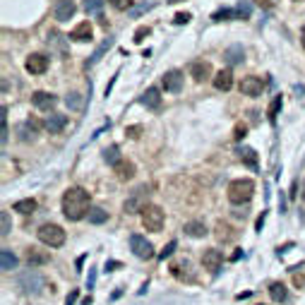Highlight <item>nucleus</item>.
<instances>
[{"instance_id": "41", "label": "nucleus", "mask_w": 305, "mask_h": 305, "mask_svg": "<svg viewBox=\"0 0 305 305\" xmlns=\"http://www.w3.org/2000/svg\"><path fill=\"white\" fill-rule=\"evenodd\" d=\"M94 284H96V267H92L89 276H86V289H94Z\"/></svg>"}, {"instance_id": "48", "label": "nucleus", "mask_w": 305, "mask_h": 305, "mask_svg": "<svg viewBox=\"0 0 305 305\" xmlns=\"http://www.w3.org/2000/svg\"><path fill=\"white\" fill-rule=\"evenodd\" d=\"M300 43H303V48H305V27H303V32H300Z\"/></svg>"}, {"instance_id": "27", "label": "nucleus", "mask_w": 305, "mask_h": 305, "mask_svg": "<svg viewBox=\"0 0 305 305\" xmlns=\"http://www.w3.org/2000/svg\"><path fill=\"white\" fill-rule=\"evenodd\" d=\"M86 216H89V224H103V221L108 219V214H106L101 207H92Z\"/></svg>"}, {"instance_id": "43", "label": "nucleus", "mask_w": 305, "mask_h": 305, "mask_svg": "<svg viewBox=\"0 0 305 305\" xmlns=\"http://www.w3.org/2000/svg\"><path fill=\"white\" fill-rule=\"evenodd\" d=\"M173 22H176V24H188L190 22V15H188V12H178Z\"/></svg>"}, {"instance_id": "32", "label": "nucleus", "mask_w": 305, "mask_h": 305, "mask_svg": "<svg viewBox=\"0 0 305 305\" xmlns=\"http://www.w3.org/2000/svg\"><path fill=\"white\" fill-rule=\"evenodd\" d=\"M108 46H111V39H106V41H103V43H101V46L96 48V53L92 55V58H89V63H86V65H94L96 60H99V58H101V55L106 53V51H108Z\"/></svg>"}, {"instance_id": "42", "label": "nucleus", "mask_w": 305, "mask_h": 305, "mask_svg": "<svg viewBox=\"0 0 305 305\" xmlns=\"http://www.w3.org/2000/svg\"><path fill=\"white\" fill-rule=\"evenodd\" d=\"M245 133H248V127H245V125H241V123H238V125H235V135H233V137H235V140H238V142H241L243 137H245Z\"/></svg>"}, {"instance_id": "18", "label": "nucleus", "mask_w": 305, "mask_h": 305, "mask_svg": "<svg viewBox=\"0 0 305 305\" xmlns=\"http://www.w3.org/2000/svg\"><path fill=\"white\" fill-rule=\"evenodd\" d=\"M214 86L219 89V92H228L231 86H233V72L231 70H221L214 75Z\"/></svg>"}, {"instance_id": "4", "label": "nucleus", "mask_w": 305, "mask_h": 305, "mask_svg": "<svg viewBox=\"0 0 305 305\" xmlns=\"http://www.w3.org/2000/svg\"><path fill=\"white\" fill-rule=\"evenodd\" d=\"M17 286H19L24 293L36 296V293L43 289V276H41L36 269H27V272H22L19 276H17Z\"/></svg>"}, {"instance_id": "14", "label": "nucleus", "mask_w": 305, "mask_h": 305, "mask_svg": "<svg viewBox=\"0 0 305 305\" xmlns=\"http://www.w3.org/2000/svg\"><path fill=\"white\" fill-rule=\"evenodd\" d=\"M32 101H34V106H36V108L51 111L55 106V101H58V99H55L53 94H48V92H36V94L32 96Z\"/></svg>"}, {"instance_id": "11", "label": "nucleus", "mask_w": 305, "mask_h": 305, "mask_svg": "<svg viewBox=\"0 0 305 305\" xmlns=\"http://www.w3.org/2000/svg\"><path fill=\"white\" fill-rule=\"evenodd\" d=\"M161 82H164L166 92H180V89H183V72L180 70H168L164 77H161Z\"/></svg>"}, {"instance_id": "12", "label": "nucleus", "mask_w": 305, "mask_h": 305, "mask_svg": "<svg viewBox=\"0 0 305 305\" xmlns=\"http://www.w3.org/2000/svg\"><path fill=\"white\" fill-rule=\"evenodd\" d=\"M75 10H77V5L72 0H58V5H55V19L58 22H68V19H72Z\"/></svg>"}, {"instance_id": "19", "label": "nucleus", "mask_w": 305, "mask_h": 305, "mask_svg": "<svg viewBox=\"0 0 305 305\" xmlns=\"http://www.w3.org/2000/svg\"><path fill=\"white\" fill-rule=\"evenodd\" d=\"M113 171H116V176L120 180H130L135 176V164L133 161H125V159H120L116 166H113Z\"/></svg>"}, {"instance_id": "28", "label": "nucleus", "mask_w": 305, "mask_h": 305, "mask_svg": "<svg viewBox=\"0 0 305 305\" xmlns=\"http://www.w3.org/2000/svg\"><path fill=\"white\" fill-rule=\"evenodd\" d=\"M86 15H101V8H103V0H84L82 3Z\"/></svg>"}, {"instance_id": "26", "label": "nucleus", "mask_w": 305, "mask_h": 305, "mask_svg": "<svg viewBox=\"0 0 305 305\" xmlns=\"http://www.w3.org/2000/svg\"><path fill=\"white\" fill-rule=\"evenodd\" d=\"M238 154H241V159H243V161H245L248 166H250V168H257V154H255V149L241 147V149H238Z\"/></svg>"}, {"instance_id": "3", "label": "nucleus", "mask_w": 305, "mask_h": 305, "mask_svg": "<svg viewBox=\"0 0 305 305\" xmlns=\"http://www.w3.org/2000/svg\"><path fill=\"white\" fill-rule=\"evenodd\" d=\"M140 214H142V226L147 228V231L159 233V231L164 228V211H161V207H157V204H147Z\"/></svg>"}, {"instance_id": "2", "label": "nucleus", "mask_w": 305, "mask_h": 305, "mask_svg": "<svg viewBox=\"0 0 305 305\" xmlns=\"http://www.w3.org/2000/svg\"><path fill=\"white\" fill-rule=\"evenodd\" d=\"M255 195V183L250 178H241V180H233L228 185V200L233 204H248Z\"/></svg>"}, {"instance_id": "16", "label": "nucleus", "mask_w": 305, "mask_h": 305, "mask_svg": "<svg viewBox=\"0 0 305 305\" xmlns=\"http://www.w3.org/2000/svg\"><path fill=\"white\" fill-rule=\"evenodd\" d=\"M142 103H144L147 108H151V111L161 108V94H159V89H157V86H149L147 92L142 94Z\"/></svg>"}, {"instance_id": "33", "label": "nucleus", "mask_w": 305, "mask_h": 305, "mask_svg": "<svg viewBox=\"0 0 305 305\" xmlns=\"http://www.w3.org/2000/svg\"><path fill=\"white\" fill-rule=\"evenodd\" d=\"M252 12L250 3H238V8H235V17H241V19H248Z\"/></svg>"}, {"instance_id": "30", "label": "nucleus", "mask_w": 305, "mask_h": 305, "mask_svg": "<svg viewBox=\"0 0 305 305\" xmlns=\"http://www.w3.org/2000/svg\"><path fill=\"white\" fill-rule=\"evenodd\" d=\"M103 159H106L111 166H116L118 161H120V149H118L116 144H113V147H108L106 151H103Z\"/></svg>"}, {"instance_id": "50", "label": "nucleus", "mask_w": 305, "mask_h": 305, "mask_svg": "<svg viewBox=\"0 0 305 305\" xmlns=\"http://www.w3.org/2000/svg\"><path fill=\"white\" fill-rule=\"evenodd\" d=\"M303 200H305V180H303Z\"/></svg>"}, {"instance_id": "39", "label": "nucleus", "mask_w": 305, "mask_h": 305, "mask_svg": "<svg viewBox=\"0 0 305 305\" xmlns=\"http://www.w3.org/2000/svg\"><path fill=\"white\" fill-rule=\"evenodd\" d=\"M125 135L127 137H133V140H137L142 135V127L140 125H130V127H125Z\"/></svg>"}, {"instance_id": "5", "label": "nucleus", "mask_w": 305, "mask_h": 305, "mask_svg": "<svg viewBox=\"0 0 305 305\" xmlns=\"http://www.w3.org/2000/svg\"><path fill=\"white\" fill-rule=\"evenodd\" d=\"M39 241L48 248H60L65 243V231L58 224H43L39 228Z\"/></svg>"}, {"instance_id": "51", "label": "nucleus", "mask_w": 305, "mask_h": 305, "mask_svg": "<svg viewBox=\"0 0 305 305\" xmlns=\"http://www.w3.org/2000/svg\"><path fill=\"white\" fill-rule=\"evenodd\" d=\"M168 3H180V0H168Z\"/></svg>"}, {"instance_id": "37", "label": "nucleus", "mask_w": 305, "mask_h": 305, "mask_svg": "<svg viewBox=\"0 0 305 305\" xmlns=\"http://www.w3.org/2000/svg\"><path fill=\"white\" fill-rule=\"evenodd\" d=\"M108 3L116 10H130V8H133V0H108Z\"/></svg>"}, {"instance_id": "1", "label": "nucleus", "mask_w": 305, "mask_h": 305, "mask_svg": "<svg viewBox=\"0 0 305 305\" xmlns=\"http://www.w3.org/2000/svg\"><path fill=\"white\" fill-rule=\"evenodd\" d=\"M89 202H92V197H89V192L84 188H70L63 195V214L70 221L84 219L89 214V209H92Z\"/></svg>"}, {"instance_id": "52", "label": "nucleus", "mask_w": 305, "mask_h": 305, "mask_svg": "<svg viewBox=\"0 0 305 305\" xmlns=\"http://www.w3.org/2000/svg\"><path fill=\"white\" fill-rule=\"evenodd\" d=\"M296 3H300V0H296Z\"/></svg>"}, {"instance_id": "34", "label": "nucleus", "mask_w": 305, "mask_h": 305, "mask_svg": "<svg viewBox=\"0 0 305 305\" xmlns=\"http://www.w3.org/2000/svg\"><path fill=\"white\" fill-rule=\"evenodd\" d=\"M231 17H235V10H219V12L211 15V19L214 22H224V19H231Z\"/></svg>"}, {"instance_id": "46", "label": "nucleus", "mask_w": 305, "mask_h": 305, "mask_svg": "<svg viewBox=\"0 0 305 305\" xmlns=\"http://www.w3.org/2000/svg\"><path fill=\"white\" fill-rule=\"evenodd\" d=\"M116 267H120V265H118V262H106V272H113Z\"/></svg>"}, {"instance_id": "20", "label": "nucleus", "mask_w": 305, "mask_h": 305, "mask_svg": "<svg viewBox=\"0 0 305 305\" xmlns=\"http://www.w3.org/2000/svg\"><path fill=\"white\" fill-rule=\"evenodd\" d=\"M224 58H226L228 65H238V63H243V58H245V51H243V46H231V48H226Z\"/></svg>"}, {"instance_id": "15", "label": "nucleus", "mask_w": 305, "mask_h": 305, "mask_svg": "<svg viewBox=\"0 0 305 305\" xmlns=\"http://www.w3.org/2000/svg\"><path fill=\"white\" fill-rule=\"evenodd\" d=\"M65 125H68V116H63V113H53L46 118V130L51 135H58Z\"/></svg>"}, {"instance_id": "7", "label": "nucleus", "mask_w": 305, "mask_h": 305, "mask_svg": "<svg viewBox=\"0 0 305 305\" xmlns=\"http://www.w3.org/2000/svg\"><path fill=\"white\" fill-rule=\"evenodd\" d=\"M130 248H133V252L137 255L140 259H149L154 257V248H151V243L144 238V235H130Z\"/></svg>"}, {"instance_id": "25", "label": "nucleus", "mask_w": 305, "mask_h": 305, "mask_svg": "<svg viewBox=\"0 0 305 305\" xmlns=\"http://www.w3.org/2000/svg\"><path fill=\"white\" fill-rule=\"evenodd\" d=\"M0 267H3V272H12L17 267V257L10 250H3L0 252Z\"/></svg>"}, {"instance_id": "24", "label": "nucleus", "mask_w": 305, "mask_h": 305, "mask_svg": "<svg viewBox=\"0 0 305 305\" xmlns=\"http://www.w3.org/2000/svg\"><path fill=\"white\" fill-rule=\"evenodd\" d=\"M27 262H29V267L46 265V262H48V255H46V252H41V250H36V248H32V250L27 252Z\"/></svg>"}, {"instance_id": "13", "label": "nucleus", "mask_w": 305, "mask_h": 305, "mask_svg": "<svg viewBox=\"0 0 305 305\" xmlns=\"http://www.w3.org/2000/svg\"><path fill=\"white\" fill-rule=\"evenodd\" d=\"M190 75L195 77V82H204V79L211 77V65L207 60H195L190 68Z\"/></svg>"}, {"instance_id": "49", "label": "nucleus", "mask_w": 305, "mask_h": 305, "mask_svg": "<svg viewBox=\"0 0 305 305\" xmlns=\"http://www.w3.org/2000/svg\"><path fill=\"white\" fill-rule=\"evenodd\" d=\"M259 5H265V8H269V0H257Z\"/></svg>"}, {"instance_id": "40", "label": "nucleus", "mask_w": 305, "mask_h": 305, "mask_svg": "<svg viewBox=\"0 0 305 305\" xmlns=\"http://www.w3.org/2000/svg\"><path fill=\"white\" fill-rule=\"evenodd\" d=\"M173 250H176V241H171V243H168V245H166L164 250L159 252V257H161V259H166V257H168V255H171Z\"/></svg>"}, {"instance_id": "29", "label": "nucleus", "mask_w": 305, "mask_h": 305, "mask_svg": "<svg viewBox=\"0 0 305 305\" xmlns=\"http://www.w3.org/2000/svg\"><path fill=\"white\" fill-rule=\"evenodd\" d=\"M34 209H36L34 200H19V202H15V211H19V214H32Z\"/></svg>"}, {"instance_id": "17", "label": "nucleus", "mask_w": 305, "mask_h": 305, "mask_svg": "<svg viewBox=\"0 0 305 305\" xmlns=\"http://www.w3.org/2000/svg\"><path fill=\"white\" fill-rule=\"evenodd\" d=\"M72 41H79V43H84V41H92V24L89 22H79L70 34Z\"/></svg>"}, {"instance_id": "44", "label": "nucleus", "mask_w": 305, "mask_h": 305, "mask_svg": "<svg viewBox=\"0 0 305 305\" xmlns=\"http://www.w3.org/2000/svg\"><path fill=\"white\" fill-rule=\"evenodd\" d=\"M154 8V3H144V5H140L137 10H133V15H140V12H144V10H151Z\"/></svg>"}, {"instance_id": "8", "label": "nucleus", "mask_w": 305, "mask_h": 305, "mask_svg": "<svg viewBox=\"0 0 305 305\" xmlns=\"http://www.w3.org/2000/svg\"><path fill=\"white\" fill-rule=\"evenodd\" d=\"M202 265L207 272L216 274L221 269V265H224V255H221V250H216V248H209V250H204L202 255Z\"/></svg>"}, {"instance_id": "38", "label": "nucleus", "mask_w": 305, "mask_h": 305, "mask_svg": "<svg viewBox=\"0 0 305 305\" xmlns=\"http://www.w3.org/2000/svg\"><path fill=\"white\" fill-rule=\"evenodd\" d=\"M149 34H151V29H149V27H140V29L135 32V41L140 43V41H144V36H149Z\"/></svg>"}, {"instance_id": "23", "label": "nucleus", "mask_w": 305, "mask_h": 305, "mask_svg": "<svg viewBox=\"0 0 305 305\" xmlns=\"http://www.w3.org/2000/svg\"><path fill=\"white\" fill-rule=\"evenodd\" d=\"M214 235H216V238H219V241H233L235 238V233H233V228L228 226V224H224V221H219V224H216V231H214Z\"/></svg>"}, {"instance_id": "35", "label": "nucleus", "mask_w": 305, "mask_h": 305, "mask_svg": "<svg viewBox=\"0 0 305 305\" xmlns=\"http://www.w3.org/2000/svg\"><path fill=\"white\" fill-rule=\"evenodd\" d=\"M0 226H3V231H0L3 235L10 233V228H12V226H10V214H8V211H3V214H0Z\"/></svg>"}, {"instance_id": "22", "label": "nucleus", "mask_w": 305, "mask_h": 305, "mask_svg": "<svg viewBox=\"0 0 305 305\" xmlns=\"http://www.w3.org/2000/svg\"><path fill=\"white\" fill-rule=\"evenodd\" d=\"M269 296H272V300H276V303H284L286 296H289V291H286V286H284L281 281H274L272 286H269Z\"/></svg>"}, {"instance_id": "9", "label": "nucleus", "mask_w": 305, "mask_h": 305, "mask_svg": "<svg viewBox=\"0 0 305 305\" xmlns=\"http://www.w3.org/2000/svg\"><path fill=\"white\" fill-rule=\"evenodd\" d=\"M24 68H27V72H32V75H43L48 70V58L41 53H32L27 58Z\"/></svg>"}, {"instance_id": "10", "label": "nucleus", "mask_w": 305, "mask_h": 305, "mask_svg": "<svg viewBox=\"0 0 305 305\" xmlns=\"http://www.w3.org/2000/svg\"><path fill=\"white\" fill-rule=\"evenodd\" d=\"M262 89H265V82H262L259 77H255V75H250V77H243L241 92L245 96H259V94H262Z\"/></svg>"}, {"instance_id": "31", "label": "nucleus", "mask_w": 305, "mask_h": 305, "mask_svg": "<svg viewBox=\"0 0 305 305\" xmlns=\"http://www.w3.org/2000/svg\"><path fill=\"white\" fill-rule=\"evenodd\" d=\"M279 111H281V96H274V101L269 103V108H267V116H269V120H276Z\"/></svg>"}, {"instance_id": "21", "label": "nucleus", "mask_w": 305, "mask_h": 305, "mask_svg": "<svg viewBox=\"0 0 305 305\" xmlns=\"http://www.w3.org/2000/svg\"><path fill=\"white\" fill-rule=\"evenodd\" d=\"M185 235H190V238H204L207 235V226L200 224V221H190V224H185Z\"/></svg>"}, {"instance_id": "36", "label": "nucleus", "mask_w": 305, "mask_h": 305, "mask_svg": "<svg viewBox=\"0 0 305 305\" xmlns=\"http://www.w3.org/2000/svg\"><path fill=\"white\" fill-rule=\"evenodd\" d=\"M65 103L70 106V108H82V99H79V94H68V99H65Z\"/></svg>"}, {"instance_id": "47", "label": "nucleus", "mask_w": 305, "mask_h": 305, "mask_svg": "<svg viewBox=\"0 0 305 305\" xmlns=\"http://www.w3.org/2000/svg\"><path fill=\"white\" fill-rule=\"evenodd\" d=\"M262 224H265V211H262V216L257 219V231H262Z\"/></svg>"}, {"instance_id": "6", "label": "nucleus", "mask_w": 305, "mask_h": 305, "mask_svg": "<svg viewBox=\"0 0 305 305\" xmlns=\"http://www.w3.org/2000/svg\"><path fill=\"white\" fill-rule=\"evenodd\" d=\"M144 207H147V185L137 188L133 192V197H130V200H125V204H123L125 214H137V211H142Z\"/></svg>"}, {"instance_id": "45", "label": "nucleus", "mask_w": 305, "mask_h": 305, "mask_svg": "<svg viewBox=\"0 0 305 305\" xmlns=\"http://www.w3.org/2000/svg\"><path fill=\"white\" fill-rule=\"evenodd\" d=\"M77 296H79L77 291H72L70 296H68V300H65V305H75V300H77Z\"/></svg>"}]
</instances>
